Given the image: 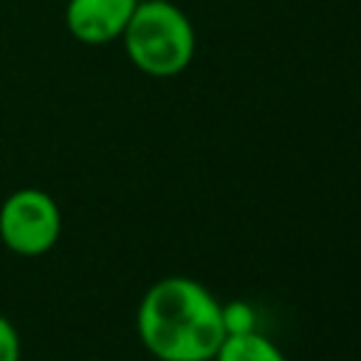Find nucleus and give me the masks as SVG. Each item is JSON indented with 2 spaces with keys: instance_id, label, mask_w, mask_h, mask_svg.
<instances>
[{
  "instance_id": "2",
  "label": "nucleus",
  "mask_w": 361,
  "mask_h": 361,
  "mask_svg": "<svg viewBox=\"0 0 361 361\" xmlns=\"http://www.w3.org/2000/svg\"><path fill=\"white\" fill-rule=\"evenodd\" d=\"M130 62L149 76H178L195 56V31L186 14L169 0L138 3L124 34Z\"/></svg>"
},
{
  "instance_id": "5",
  "label": "nucleus",
  "mask_w": 361,
  "mask_h": 361,
  "mask_svg": "<svg viewBox=\"0 0 361 361\" xmlns=\"http://www.w3.org/2000/svg\"><path fill=\"white\" fill-rule=\"evenodd\" d=\"M212 361H288L285 353L259 330L226 336Z\"/></svg>"
},
{
  "instance_id": "8",
  "label": "nucleus",
  "mask_w": 361,
  "mask_h": 361,
  "mask_svg": "<svg viewBox=\"0 0 361 361\" xmlns=\"http://www.w3.org/2000/svg\"><path fill=\"white\" fill-rule=\"evenodd\" d=\"M135 3H149V0H135Z\"/></svg>"
},
{
  "instance_id": "3",
  "label": "nucleus",
  "mask_w": 361,
  "mask_h": 361,
  "mask_svg": "<svg viewBox=\"0 0 361 361\" xmlns=\"http://www.w3.org/2000/svg\"><path fill=\"white\" fill-rule=\"evenodd\" d=\"M62 234L59 203L42 189H17L0 203V240L20 257L48 254Z\"/></svg>"
},
{
  "instance_id": "6",
  "label": "nucleus",
  "mask_w": 361,
  "mask_h": 361,
  "mask_svg": "<svg viewBox=\"0 0 361 361\" xmlns=\"http://www.w3.org/2000/svg\"><path fill=\"white\" fill-rule=\"evenodd\" d=\"M223 327H226V336L257 330V310H254V305H248L243 299L226 302L223 305Z\"/></svg>"
},
{
  "instance_id": "4",
  "label": "nucleus",
  "mask_w": 361,
  "mask_h": 361,
  "mask_svg": "<svg viewBox=\"0 0 361 361\" xmlns=\"http://www.w3.org/2000/svg\"><path fill=\"white\" fill-rule=\"evenodd\" d=\"M135 0H68L65 25L73 39L85 45H104L124 34Z\"/></svg>"
},
{
  "instance_id": "7",
  "label": "nucleus",
  "mask_w": 361,
  "mask_h": 361,
  "mask_svg": "<svg viewBox=\"0 0 361 361\" xmlns=\"http://www.w3.org/2000/svg\"><path fill=\"white\" fill-rule=\"evenodd\" d=\"M0 361H20V333L8 316L0 313Z\"/></svg>"
},
{
  "instance_id": "1",
  "label": "nucleus",
  "mask_w": 361,
  "mask_h": 361,
  "mask_svg": "<svg viewBox=\"0 0 361 361\" xmlns=\"http://www.w3.org/2000/svg\"><path fill=\"white\" fill-rule=\"evenodd\" d=\"M135 330L158 361H212L223 327V302L192 276H164L138 302Z\"/></svg>"
}]
</instances>
